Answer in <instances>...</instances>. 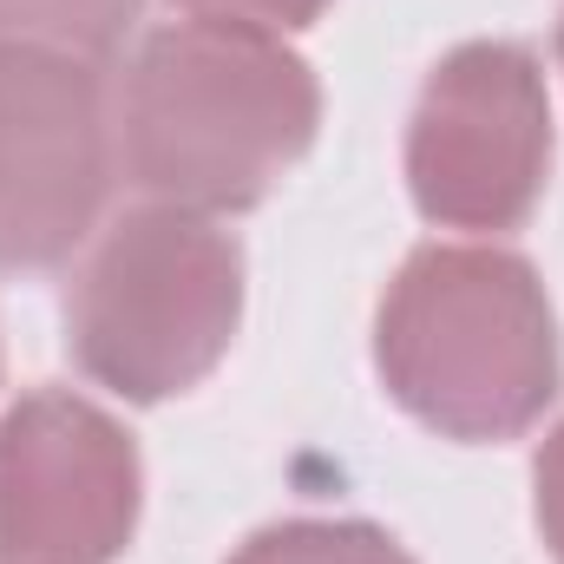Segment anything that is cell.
<instances>
[{"label": "cell", "mask_w": 564, "mask_h": 564, "mask_svg": "<svg viewBox=\"0 0 564 564\" xmlns=\"http://www.w3.org/2000/svg\"><path fill=\"white\" fill-rule=\"evenodd\" d=\"M322 86L308 59L257 26L171 20L144 33L119 93V164L151 204L237 217L308 158Z\"/></svg>", "instance_id": "1"}, {"label": "cell", "mask_w": 564, "mask_h": 564, "mask_svg": "<svg viewBox=\"0 0 564 564\" xmlns=\"http://www.w3.org/2000/svg\"><path fill=\"white\" fill-rule=\"evenodd\" d=\"M381 388L440 440H519L558 401V315L539 270L499 243H426L375 315Z\"/></svg>", "instance_id": "2"}, {"label": "cell", "mask_w": 564, "mask_h": 564, "mask_svg": "<svg viewBox=\"0 0 564 564\" xmlns=\"http://www.w3.org/2000/svg\"><path fill=\"white\" fill-rule=\"evenodd\" d=\"M243 328V250L217 217L144 204L99 230L66 289L73 368L132 401L158 408L217 375Z\"/></svg>", "instance_id": "3"}, {"label": "cell", "mask_w": 564, "mask_h": 564, "mask_svg": "<svg viewBox=\"0 0 564 564\" xmlns=\"http://www.w3.org/2000/svg\"><path fill=\"white\" fill-rule=\"evenodd\" d=\"M552 177V86L532 46L466 40L426 73L408 119V191L440 230H519Z\"/></svg>", "instance_id": "4"}, {"label": "cell", "mask_w": 564, "mask_h": 564, "mask_svg": "<svg viewBox=\"0 0 564 564\" xmlns=\"http://www.w3.org/2000/svg\"><path fill=\"white\" fill-rule=\"evenodd\" d=\"M119 177L106 66L0 53V270L73 263Z\"/></svg>", "instance_id": "5"}, {"label": "cell", "mask_w": 564, "mask_h": 564, "mask_svg": "<svg viewBox=\"0 0 564 564\" xmlns=\"http://www.w3.org/2000/svg\"><path fill=\"white\" fill-rule=\"evenodd\" d=\"M144 512L139 440L73 388L0 414V564H119Z\"/></svg>", "instance_id": "6"}, {"label": "cell", "mask_w": 564, "mask_h": 564, "mask_svg": "<svg viewBox=\"0 0 564 564\" xmlns=\"http://www.w3.org/2000/svg\"><path fill=\"white\" fill-rule=\"evenodd\" d=\"M132 26H139V0H0V53L112 66Z\"/></svg>", "instance_id": "7"}, {"label": "cell", "mask_w": 564, "mask_h": 564, "mask_svg": "<svg viewBox=\"0 0 564 564\" xmlns=\"http://www.w3.org/2000/svg\"><path fill=\"white\" fill-rule=\"evenodd\" d=\"M230 564H414V552L368 519H282L250 532Z\"/></svg>", "instance_id": "8"}, {"label": "cell", "mask_w": 564, "mask_h": 564, "mask_svg": "<svg viewBox=\"0 0 564 564\" xmlns=\"http://www.w3.org/2000/svg\"><path fill=\"white\" fill-rule=\"evenodd\" d=\"M184 20H224V26H257V33H302L328 13V0H171Z\"/></svg>", "instance_id": "9"}, {"label": "cell", "mask_w": 564, "mask_h": 564, "mask_svg": "<svg viewBox=\"0 0 564 564\" xmlns=\"http://www.w3.org/2000/svg\"><path fill=\"white\" fill-rule=\"evenodd\" d=\"M532 499H539V532H545L552 558L564 564V421L545 433V446L532 459Z\"/></svg>", "instance_id": "10"}, {"label": "cell", "mask_w": 564, "mask_h": 564, "mask_svg": "<svg viewBox=\"0 0 564 564\" xmlns=\"http://www.w3.org/2000/svg\"><path fill=\"white\" fill-rule=\"evenodd\" d=\"M558 73H564V13H558Z\"/></svg>", "instance_id": "11"}]
</instances>
